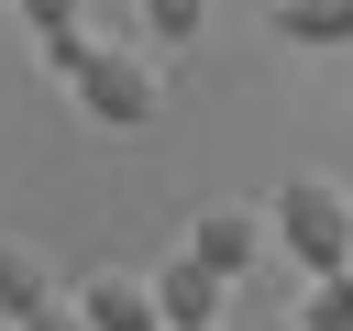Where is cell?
Returning a JSON list of instances; mask_svg holds the SVG:
<instances>
[{
    "instance_id": "7",
    "label": "cell",
    "mask_w": 353,
    "mask_h": 331,
    "mask_svg": "<svg viewBox=\"0 0 353 331\" xmlns=\"http://www.w3.org/2000/svg\"><path fill=\"white\" fill-rule=\"evenodd\" d=\"M55 298V265L33 254V243H0V320H22V309H44Z\"/></svg>"
},
{
    "instance_id": "12",
    "label": "cell",
    "mask_w": 353,
    "mask_h": 331,
    "mask_svg": "<svg viewBox=\"0 0 353 331\" xmlns=\"http://www.w3.org/2000/svg\"><path fill=\"white\" fill-rule=\"evenodd\" d=\"M188 331H221V320H188Z\"/></svg>"
},
{
    "instance_id": "10",
    "label": "cell",
    "mask_w": 353,
    "mask_h": 331,
    "mask_svg": "<svg viewBox=\"0 0 353 331\" xmlns=\"http://www.w3.org/2000/svg\"><path fill=\"white\" fill-rule=\"evenodd\" d=\"M11 331H88V309H77V298H66V287H55V298H44V309H22V320H11Z\"/></svg>"
},
{
    "instance_id": "9",
    "label": "cell",
    "mask_w": 353,
    "mask_h": 331,
    "mask_svg": "<svg viewBox=\"0 0 353 331\" xmlns=\"http://www.w3.org/2000/svg\"><path fill=\"white\" fill-rule=\"evenodd\" d=\"M210 22V0H143V33H165V44H188Z\"/></svg>"
},
{
    "instance_id": "6",
    "label": "cell",
    "mask_w": 353,
    "mask_h": 331,
    "mask_svg": "<svg viewBox=\"0 0 353 331\" xmlns=\"http://www.w3.org/2000/svg\"><path fill=\"white\" fill-rule=\"evenodd\" d=\"M265 33H276V44H309V55H320V44H353V0H276Z\"/></svg>"
},
{
    "instance_id": "5",
    "label": "cell",
    "mask_w": 353,
    "mask_h": 331,
    "mask_svg": "<svg viewBox=\"0 0 353 331\" xmlns=\"http://www.w3.org/2000/svg\"><path fill=\"white\" fill-rule=\"evenodd\" d=\"M221 287H232V276H210V265L176 243V254H165V276H154V309H165V331H188V320H221Z\"/></svg>"
},
{
    "instance_id": "4",
    "label": "cell",
    "mask_w": 353,
    "mask_h": 331,
    "mask_svg": "<svg viewBox=\"0 0 353 331\" xmlns=\"http://www.w3.org/2000/svg\"><path fill=\"white\" fill-rule=\"evenodd\" d=\"M66 298L88 309V331H165V309H154V276H121V265H99V276H77Z\"/></svg>"
},
{
    "instance_id": "11",
    "label": "cell",
    "mask_w": 353,
    "mask_h": 331,
    "mask_svg": "<svg viewBox=\"0 0 353 331\" xmlns=\"http://www.w3.org/2000/svg\"><path fill=\"white\" fill-rule=\"evenodd\" d=\"M22 22H33V33H77L88 11H77V0H22Z\"/></svg>"
},
{
    "instance_id": "8",
    "label": "cell",
    "mask_w": 353,
    "mask_h": 331,
    "mask_svg": "<svg viewBox=\"0 0 353 331\" xmlns=\"http://www.w3.org/2000/svg\"><path fill=\"white\" fill-rule=\"evenodd\" d=\"M298 331H353V265L309 276V298H298Z\"/></svg>"
},
{
    "instance_id": "1",
    "label": "cell",
    "mask_w": 353,
    "mask_h": 331,
    "mask_svg": "<svg viewBox=\"0 0 353 331\" xmlns=\"http://www.w3.org/2000/svg\"><path fill=\"white\" fill-rule=\"evenodd\" d=\"M265 232L309 265V276H331V265H353V199L331 188V177H276V199H265Z\"/></svg>"
},
{
    "instance_id": "3",
    "label": "cell",
    "mask_w": 353,
    "mask_h": 331,
    "mask_svg": "<svg viewBox=\"0 0 353 331\" xmlns=\"http://www.w3.org/2000/svg\"><path fill=\"white\" fill-rule=\"evenodd\" d=\"M188 254H199L210 276H254V254H265V210H254V199H210V210L188 221Z\"/></svg>"
},
{
    "instance_id": "2",
    "label": "cell",
    "mask_w": 353,
    "mask_h": 331,
    "mask_svg": "<svg viewBox=\"0 0 353 331\" xmlns=\"http://www.w3.org/2000/svg\"><path fill=\"white\" fill-rule=\"evenodd\" d=\"M66 88H77V110L99 121V132H143L154 110H165V88H154V66L132 55V44H77V66H66Z\"/></svg>"
}]
</instances>
